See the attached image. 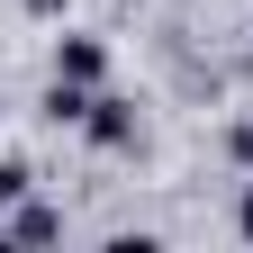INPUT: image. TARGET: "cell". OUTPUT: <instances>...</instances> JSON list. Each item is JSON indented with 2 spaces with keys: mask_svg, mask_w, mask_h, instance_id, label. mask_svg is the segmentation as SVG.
<instances>
[{
  "mask_svg": "<svg viewBox=\"0 0 253 253\" xmlns=\"http://www.w3.org/2000/svg\"><path fill=\"white\" fill-rule=\"evenodd\" d=\"M82 136L100 145V154H126V145H136V109H126V100H90V118H82Z\"/></svg>",
  "mask_w": 253,
  "mask_h": 253,
  "instance_id": "1",
  "label": "cell"
},
{
  "mask_svg": "<svg viewBox=\"0 0 253 253\" xmlns=\"http://www.w3.org/2000/svg\"><path fill=\"white\" fill-rule=\"evenodd\" d=\"M54 235H63V208H45V199H18L0 217V244H54Z\"/></svg>",
  "mask_w": 253,
  "mask_h": 253,
  "instance_id": "2",
  "label": "cell"
},
{
  "mask_svg": "<svg viewBox=\"0 0 253 253\" xmlns=\"http://www.w3.org/2000/svg\"><path fill=\"white\" fill-rule=\"evenodd\" d=\"M54 73H63V82H100V73H109V45H100V37H54Z\"/></svg>",
  "mask_w": 253,
  "mask_h": 253,
  "instance_id": "3",
  "label": "cell"
},
{
  "mask_svg": "<svg viewBox=\"0 0 253 253\" xmlns=\"http://www.w3.org/2000/svg\"><path fill=\"white\" fill-rule=\"evenodd\" d=\"M27 190H37V172H27V163H18V154H0V217H9V208L27 199Z\"/></svg>",
  "mask_w": 253,
  "mask_h": 253,
  "instance_id": "4",
  "label": "cell"
},
{
  "mask_svg": "<svg viewBox=\"0 0 253 253\" xmlns=\"http://www.w3.org/2000/svg\"><path fill=\"white\" fill-rule=\"evenodd\" d=\"M63 9H73V0H27V18H63Z\"/></svg>",
  "mask_w": 253,
  "mask_h": 253,
  "instance_id": "5",
  "label": "cell"
},
{
  "mask_svg": "<svg viewBox=\"0 0 253 253\" xmlns=\"http://www.w3.org/2000/svg\"><path fill=\"white\" fill-rule=\"evenodd\" d=\"M235 226H244V235H253V181H244V199H235Z\"/></svg>",
  "mask_w": 253,
  "mask_h": 253,
  "instance_id": "6",
  "label": "cell"
}]
</instances>
